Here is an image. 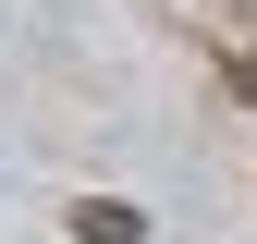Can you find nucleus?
<instances>
[{"instance_id": "f257e3e1", "label": "nucleus", "mask_w": 257, "mask_h": 244, "mask_svg": "<svg viewBox=\"0 0 257 244\" xmlns=\"http://www.w3.org/2000/svg\"><path fill=\"white\" fill-rule=\"evenodd\" d=\"M74 244H147V208H122V196H86V208H74Z\"/></svg>"}]
</instances>
